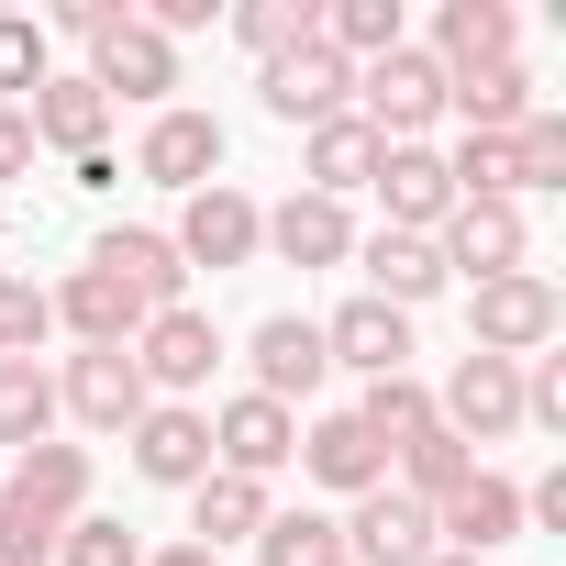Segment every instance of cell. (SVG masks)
<instances>
[{"mask_svg": "<svg viewBox=\"0 0 566 566\" xmlns=\"http://www.w3.org/2000/svg\"><path fill=\"white\" fill-rule=\"evenodd\" d=\"M134 478H156V489H200V478H211V411H189V400H145V422H134Z\"/></svg>", "mask_w": 566, "mask_h": 566, "instance_id": "13", "label": "cell"}, {"mask_svg": "<svg viewBox=\"0 0 566 566\" xmlns=\"http://www.w3.org/2000/svg\"><path fill=\"white\" fill-rule=\"evenodd\" d=\"M290 455H301V411H277V400H255V389L211 411V467H222V478H255V489H266Z\"/></svg>", "mask_w": 566, "mask_h": 566, "instance_id": "7", "label": "cell"}, {"mask_svg": "<svg viewBox=\"0 0 566 566\" xmlns=\"http://www.w3.org/2000/svg\"><path fill=\"white\" fill-rule=\"evenodd\" d=\"M211 367H222V334H211V312H156L145 334H134V378H145V400L167 389V400H189V389H211Z\"/></svg>", "mask_w": 566, "mask_h": 566, "instance_id": "5", "label": "cell"}, {"mask_svg": "<svg viewBox=\"0 0 566 566\" xmlns=\"http://www.w3.org/2000/svg\"><path fill=\"white\" fill-rule=\"evenodd\" d=\"M244 367H255V400H312L323 378H334V356H323V323L312 312H266L255 323V345H244Z\"/></svg>", "mask_w": 566, "mask_h": 566, "instance_id": "10", "label": "cell"}, {"mask_svg": "<svg viewBox=\"0 0 566 566\" xmlns=\"http://www.w3.org/2000/svg\"><path fill=\"white\" fill-rule=\"evenodd\" d=\"M444 112H455L467 134H522V123H533V78H522V56H511V67H478V78H444Z\"/></svg>", "mask_w": 566, "mask_h": 566, "instance_id": "27", "label": "cell"}, {"mask_svg": "<svg viewBox=\"0 0 566 566\" xmlns=\"http://www.w3.org/2000/svg\"><path fill=\"white\" fill-rule=\"evenodd\" d=\"M334 566H345V555H334Z\"/></svg>", "mask_w": 566, "mask_h": 566, "instance_id": "43", "label": "cell"}, {"mask_svg": "<svg viewBox=\"0 0 566 566\" xmlns=\"http://www.w3.org/2000/svg\"><path fill=\"white\" fill-rule=\"evenodd\" d=\"M56 334V301L34 290V277H12V266H0V356H34Z\"/></svg>", "mask_w": 566, "mask_h": 566, "instance_id": "36", "label": "cell"}, {"mask_svg": "<svg viewBox=\"0 0 566 566\" xmlns=\"http://www.w3.org/2000/svg\"><path fill=\"white\" fill-rule=\"evenodd\" d=\"M56 566H145V544H134V522H101V511H78V522L56 533Z\"/></svg>", "mask_w": 566, "mask_h": 566, "instance_id": "37", "label": "cell"}, {"mask_svg": "<svg viewBox=\"0 0 566 566\" xmlns=\"http://www.w3.org/2000/svg\"><path fill=\"white\" fill-rule=\"evenodd\" d=\"M0 489H12V500H34V511H56V522H78L90 511V444H23L12 455V478H0Z\"/></svg>", "mask_w": 566, "mask_h": 566, "instance_id": "24", "label": "cell"}, {"mask_svg": "<svg viewBox=\"0 0 566 566\" xmlns=\"http://www.w3.org/2000/svg\"><path fill=\"white\" fill-rule=\"evenodd\" d=\"M134 167H145L156 189H211V178H222V123L167 101V112L145 123V156H134Z\"/></svg>", "mask_w": 566, "mask_h": 566, "instance_id": "16", "label": "cell"}, {"mask_svg": "<svg viewBox=\"0 0 566 566\" xmlns=\"http://www.w3.org/2000/svg\"><path fill=\"white\" fill-rule=\"evenodd\" d=\"M45 78H56V67H45V23L0 12V112H23V101H34Z\"/></svg>", "mask_w": 566, "mask_h": 566, "instance_id": "34", "label": "cell"}, {"mask_svg": "<svg viewBox=\"0 0 566 566\" xmlns=\"http://www.w3.org/2000/svg\"><path fill=\"white\" fill-rule=\"evenodd\" d=\"M367 189L389 200V222H378V233H433V222L455 211V178H444V156H433V145H389Z\"/></svg>", "mask_w": 566, "mask_h": 566, "instance_id": "17", "label": "cell"}, {"mask_svg": "<svg viewBox=\"0 0 566 566\" xmlns=\"http://www.w3.org/2000/svg\"><path fill=\"white\" fill-rule=\"evenodd\" d=\"M23 123H34V145H67V156H101V145H112V101H101L90 78H45V90L23 101Z\"/></svg>", "mask_w": 566, "mask_h": 566, "instance_id": "25", "label": "cell"}, {"mask_svg": "<svg viewBox=\"0 0 566 566\" xmlns=\"http://www.w3.org/2000/svg\"><path fill=\"white\" fill-rule=\"evenodd\" d=\"M356 255H367V301H389V312H422V301L444 290V255H433V233H367Z\"/></svg>", "mask_w": 566, "mask_h": 566, "instance_id": "23", "label": "cell"}, {"mask_svg": "<svg viewBox=\"0 0 566 566\" xmlns=\"http://www.w3.org/2000/svg\"><path fill=\"white\" fill-rule=\"evenodd\" d=\"M345 555V522H323V511H266L255 522V566H334Z\"/></svg>", "mask_w": 566, "mask_h": 566, "instance_id": "32", "label": "cell"}, {"mask_svg": "<svg viewBox=\"0 0 566 566\" xmlns=\"http://www.w3.org/2000/svg\"><path fill=\"white\" fill-rule=\"evenodd\" d=\"M433 422L478 455V444H500V433H522V367L511 356H455V378H444V400H433Z\"/></svg>", "mask_w": 566, "mask_h": 566, "instance_id": "3", "label": "cell"}, {"mask_svg": "<svg viewBox=\"0 0 566 566\" xmlns=\"http://www.w3.org/2000/svg\"><path fill=\"white\" fill-rule=\"evenodd\" d=\"M444 544H433V511L411 500V489H367L356 500V522H345V566H433Z\"/></svg>", "mask_w": 566, "mask_h": 566, "instance_id": "12", "label": "cell"}, {"mask_svg": "<svg viewBox=\"0 0 566 566\" xmlns=\"http://www.w3.org/2000/svg\"><path fill=\"white\" fill-rule=\"evenodd\" d=\"M356 422H367L378 444H411V433L433 422V389H422L411 367H400V378H367V400H356Z\"/></svg>", "mask_w": 566, "mask_h": 566, "instance_id": "33", "label": "cell"}, {"mask_svg": "<svg viewBox=\"0 0 566 566\" xmlns=\"http://www.w3.org/2000/svg\"><path fill=\"white\" fill-rule=\"evenodd\" d=\"M145 566H222V555H200V544H167V555H145Z\"/></svg>", "mask_w": 566, "mask_h": 566, "instance_id": "41", "label": "cell"}, {"mask_svg": "<svg viewBox=\"0 0 566 566\" xmlns=\"http://www.w3.org/2000/svg\"><path fill=\"white\" fill-rule=\"evenodd\" d=\"M277 266H345L356 255V222H345V200H312V189H290L266 211V233H255Z\"/></svg>", "mask_w": 566, "mask_h": 566, "instance_id": "18", "label": "cell"}, {"mask_svg": "<svg viewBox=\"0 0 566 566\" xmlns=\"http://www.w3.org/2000/svg\"><path fill=\"white\" fill-rule=\"evenodd\" d=\"M555 323H566V301H555V277L544 266H511V277H478L467 290V345L478 356H544L555 345Z\"/></svg>", "mask_w": 566, "mask_h": 566, "instance_id": "1", "label": "cell"}, {"mask_svg": "<svg viewBox=\"0 0 566 566\" xmlns=\"http://www.w3.org/2000/svg\"><path fill=\"white\" fill-rule=\"evenodd\" d=\"M433 255H444V277H511L533 255V222H522V200H455L433 222Z\"/></svg>", "mask_w": 566, "mask_h": 566, "instance_id": "4", "label": "cell"}, {"mask_svg": "<svg viewBox=\"0 0 566 566\" xmlns=\"http://www.w3.org/2000/svg\"><path fill=\"white\" fill-rule=\"evenodd\" d=\"M312 23H323V45H334L345 67H378L389 45H411V34H400V0H323Z\"/></svg>", "mask_w": 566, "mask_h": 566, "instance_id": "29", "label": "cell"}, {"mask_svg": "<svg viewBox=\"0 0 566 566\" xmlns=\"http://www.w3.org/2000/svg\"><path fill=\"white\" fill-rule=\"evenodd\" d=\"M56 323H67L78 345H134V334H145L156 312H145L134 290H123V277H112V266H78V277H67V290H56Z\"/></svg>", "mask_w": 566, "mask_h": 566, "instance_id": "22", "label": "cell"}, {"mask_svg": "<svg viewBox=\"0 0 566 566\" xmlns=\"http://www.w3.org/2000/svg\"><path fill=\"white\" fill-rule=\"evenodd\" d=\"M323 23H312V0H244L233 12V45H255V56H290V45H312Z\"/></svg>", "mask_w": 566, "mask_h": 566, "instance_id": "35", "label": "cell"}, {"mask_svg": "<svg viewBox=\"0 0 566 566\" xmlns=\"http://www.w3.org/2000/svg\"><path fill=\"white\" fill-rule=\"evenodd\" d=\"M90 266H112L123 290L145 301V312H178V290H189V266H178V244H167V233H145V222L101 233V244H90Z\"/></svg>", "mask_w": 566, "mask_h": 566, "instance_id": "21", "label": "cell"}, {"mask_svg": "<svg viewBox=\"0 0 566 566\" xmlns=\"http://www.w3.org/2000/svg\"><path fill=\"white\" fill-rule=\"evenodd\" d=\"M378 134L356 123V112H334V123H312V145H301V178H312V200H345V189H367L378 178Z\"/></svg>", "mask_w": 566, "mask_h": 566, "instance_id": "26", "label": "cell"}, {"mask_svg": "<svg viewBox=\"0 0 566 566\" xmlns=\"http://www.w3.org/2000/svg\"><path fill=\"white\" fill-rule=\"evenodd\" d=\"M90 90H101V101H156V112H167V90H178V45L134 12V23H112V34L90 45Z\"/></svg>", "mask_w": 566, "mask_h": 566, "instance_id": "11", "label": "cell"}, {"mask_svg": "<svg viewBox=\"0 0 566 566\" xmlns=\"http://www.w3.org/2000/svg\"><path fill=\"white\" fill-rule=\"evenodd\" d=\"M45 433H56V378H45L34 356H0V444L23 455V444H45Z\"/></svg>", "mask_w": 566, "mask_h": 566, "instance_id": "31", "label": "cell"}, {"mask_svg": "<svg viewBox=\"0 0 566 566\" xmlns=\"http://www.w3.org/2000/svg\"><path fill=\"white\" fill-rule=\"evenodd\" d=\"M255 90H266V112H277V123H301V134H312V123H334V112H356V67H345L323 34H312V45H290V56H266V78H255Z\"/></svg>", "mask_w": 566, "mask_h": 566, "instance_id": "6", "label": "cell"}, {"mask_svg": "<svg viewBox=\"0 0 566 566\" xmlns=\"http://www.w3.org/2000/svg\"><path fill=\"white\" fill-rule=\"evenodd\" d=\"M255 233H266V211L211 178V189H189V211H178L167 244H178V266H211V277H222V266H255Z\"/></svg>", "mask_w": 566, "mask_h": 566, "instance_id": "8", "label": "cell"}, {"mask_svg": "<svg viewBox=\"0 0 566 566\" xmlns=\"http://www.w3.org/2000/svg\"><path fill=\"white\" fill-rule=\"evenodd\" d=\"M301 467L323 478V489H345V500H367V489H389V444L356 422V411H323L312 433H301Z\"/></svg>", "mask_w": 566, "mask_h": 566, "instance_id": "20", "label": "cell"}, {"mask_svg": "<svg viewBox=\"0 0 566 566\" xmlns=\"http://www.w3.org/2000/svg\"><path fill=\"white\" fill-rule=\"evenodd\" d=\"M433 566H489V555H433Z\"/></svg>", "mask_w": 566, "mask_h": 566, "instance_id": "42", "label": "cell"}, {"mask_svg": "<svg viewBox=\"0 0 566 566\" xmlns=\"http://www.w3.org/2000/svg\"><path fill=\"white\" fill-rule=\"evenodd\" d=\"M56 411H78L90 433H134V422H145L134 345H78V356H67V378H56Z\"/></svg>", "mask_w": 566, "mask_h": 566, "instance_id": "9", "label": "cell"}, {"mask_svg": "<svg viewBox=\"0 0 566 566\" xmlns=\"http://www.w3.org/2000/svg\"><path fill=\"white\" fill-rule=\"evenodd\" d=\"M511 156H522V189H566V123H555V112H533V123L511 134Z\"/></svg>", "mask_w": 566, "mask_h": 566, "instance_id": "38", "label": "cell"}, {"mask_svg": "<svg viewBox=\"0 0 566 566\" xmlns=\"http://www.w3.org/2000/svg\"><path fill=\"white\" fill-rule=\"evenodd\" d=\"M511 45H522V23H511V0H444L433 12V67L444 78H478V67H511Z\"/></svg>", "mask_w": 566, "mask_h": 566, "instance_id": "15", "label": "cell"}, {"mask_svg": "<svg viewBox=\"0 0 566 566\" xmlns=\"http://www.w3.org/2000/svg\"><path fill=\"white\" fill-rule=\"evenodd\" d=\"M522 422L566 433V356H522Z\"/></svg>", "mask_w": 566, "mask_h": 566, "instance_id": "39", "label": "cell"}, {"mask_svg": "<svg viewBox=\"0 0 566 566\" xmlns=\"http://www.w3.org/2000/svg\"><path fill=\"white\" fill-rule=\"evenodd\" d=\"M255 522H266V489L255 478H200L189 489V533H200V555H222V544H255Z\"/></svg>", "mask_w": 566, "mask_h": 566, "instance_id": "28", "label": "cell"}, {"mask_svg": "<svg viewBox=\"0 0 566 566\" xmlns=\"http://www.w3.org/2000/svg\"><path fill=\"white\" fill-rule=\"evenodd\" d=\"M23 167H34V123H23V112H0V178H23Z\"/></svg>", "mask_w": 566, "mask_h": 566, "instance_id": "40", "label": "cell"}, {"mask_svg": "<svg viewBox=\"0 0 566 566\" xmlns=\"http://www.w3.org/2000/svg\"><path fill=\"white\" fill-rule=\"evenodd\" d=\"M323 356L356 367V378H400V367H411V312H389V301H345V312L323 323Z\"/></svg>", "mask_w": 566, "mask_h": 566, "instance_id": "19", "label": "cell"}, {"mask_svg": "<svg viewBox=\"0 0 566 566\" xmlns=\"http://www.w3.org/2000/svg\"><path fill=\"white\" fill-rule=\"evenodd\" d=\"M433 112H444V67H433L422 45H389L378 67H356V123H367L378 145H422Z\"/></svg>", "mask_w": 566, "mask_h": 566, "instance_id": "2", "label": "cell"}, {"mask_svg": "<svg viewBox=\"0 0 566 566\" xmlns=\"http://www.w3.org/2000/svg\"><path fill=\"white\" fill-rule=\"evenodd\" d=\"M511 533H522V489H511V478H489V467H478L455 500H433V544H444V555H489V566H500V544H511Z\"/></svg>", "mask_w": 566, "mask_h": 566, "instance_id": "14", "label": "cell"}, {"mask_svg": "<svg viewBox=\"0 0 566 566\" xmlns=\"http://www.w3.org/2000/svg\"><path fill=\"white\" fill-rule=\"evenodd\" d=\"M389 455H400V489H411L422 511H433V500H455V489L478 478V455H467L444 422H422V433H411V444H389Z\"/></svg>", "mask_w": 566, "mask_h": 566, "instance_id": "30", "label": "cell"}]
</instances>
